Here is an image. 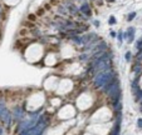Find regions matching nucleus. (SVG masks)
Instances as JSON below:
<instances>
[{
	"label": "nucleus",
	"mask_w": 142,
	"mask_h": 135,
	"mask_svg": "<svg viewBox=\"0 0 142 135\" xmlns=\"http://www.w3.org/2000/svg\"><path fill=\"white\" fill-rule=\"evenodd\" d=\"M116 76V73H114L112 69H108L105 71H101L94 76V80H93V85L97 89H103L107 84H110Z\"/></svg>",
	"instance_id": "1"
},
{
	"label": "nucleus",
	"mask_w": 142,
	"mask_h": 135,
	"mask_svg": "<svg viewBox=\"0 0 142 135\" xmlns=\"http://www.w3.org/2000/svg\"><path fill=\"white\" fill-rule=\"evenodd\" d=\"M121 120H122L121 114H118V118L116 120V125H114L113 130H112V135H119V130H121Z\"/></svg>",
	"instance_id": "2"
},
{
	"label": "nucleus",
	"mask_w": 142,
	"mask_h": 135,
	"mask_svg": "<svg viewBox=\"0 0 142 135\" xmlns=\"http://www.w3.org/2000/svg\"><path fill=\"white\" fill-rule=\"evenodd\" d=\"M123 36H124V38H127L130 43H132V41H133V39H135V28H128L127 31H126V33H123Z\"/></svg>",
	"instance_id": "3"
},
{
	"label": "nucleus",
	"mask_w": 142,
	"mask_h": 135,
	"mask_svg": "<svg viewBox=\"0 0 142 135\" xmlns=\"http://www.w3.org/2000/svg\"><path fill=\"white\" fill-rule=\"evenodd\" d=\"M80 13L82 14H84L86 16H89L91 15V8H89V4L87 3V1H84L83 4L80 5Z\"/></svg>",
	"instance_id": "4"
},
{
	"label": "nucleus",
	"mask_w": 142,
	"mask_h": 135,
	"mask_svg": "<svg viewBox=\"0 0 142 135\" xmlns=\"http://www.w3.org/2000/svg\"><path fill=\"white\" fill-rule=\"evenodd\" d=\"M13 115L16 118V119H20V118H23V110H21V108H19V106H16V108L14 109Z\"/></svg>",
	"instance_id": "5"
},
{
	"label": "nucleus",
	"mask_w": 142,
	"mask_h": 135,
	"mask_svg": "<svg viewBox=\"0 0 142 135\" xmlns=\"http://www.w3.org/2000/svg\"><path fill=\"white\" fill-rule=\"evenodd\" d=\"M72 40H73V41H75V44H78V45H80V44H82V38L73 36V38H72Z\"/></svg>",
	"instance_id": "6"
},
{
	"label": "nucleus",
	"mask_w": 142,
	"mask_h": 135,
	"mask_svg": "<svg viewBox=\"0 0 142 135\" xmlns=\"http://www.w3.org/2000/svg\"><path fill=\"white\" fill-rule=\"evenodd\" d=\"M136 100H137V101H141V103H142V90H140L138 94L136 95Z\"/></svg>",
	"instance_id": "7"
},
{
	"label": "nucleus",
	"mask_w": 142,
	"mask_h": 135,
	"mask_svg": "<svg viewBox=\"0 0 142 135\" xmlns=\"http://www.w3.org/2000/svg\"><path fill=\"white\" fill-rule=\"evenodd\" d=\"M108 24H111V25L116 24V18H114V16H111L110 20H108Z\"/></svg>",
	"instance_id": "8"
},
{
	"label": "nucleus",
	"mask_w": 142,
	"mask_h": 135,
	"mask_svg": "<svg viewBox=\"0 0 142 135\" xmlns=\"http://www.w3.org/2000/svg\"><path fill=\"white\" fill-rule=\"evenodd\" d=\"M135 16H136V13H131L130 15H128V18H127V20L128 21H131L132 19H135Z\"/></svg>",
	"instance_id": "9"
},
{
	"label": "nucleus",
	"mask_w": 142,
	"mask_h": 135,
	"mask_svg": "<svg viewBox=\"0 0 142 135\" xmlns=\"http://www.w3.org/2000/svg\"><path fill=\"white\" fill-rule=\"evenodd\" d=\"M126 60L127 61H131V51H127L126 53Z\"/></svg>",
	"instance_id": "10"
},
{
	"label": "nucleus",
	"mask_w": 142,
	"mask_h": 135,
	"mask_svg": "<svg viewBox=\"0 0 142 135\" xmlns=\"http://www.w3.org/2000/svg\"><path fill=\"white\" fill-rule=\"evenodd\" d=\"M140 70H141V66H140V65H136V66H133V71L138 73Z\"/></svg>",
	"instance_id": "11"
},
{
	"label": "nucleus",
	"mask_w": 142,
	"mask_h": 135,
	"mask_svg": "<svg viewBox=\"0 0 142 135\" xmlns=\"http://www.w3.org/2000/svg\"><path fill=\"white\" fill-rule=\"evenodd\" d=\"M123 39H124V36H123V34H122V33H119V34H118V40H119V41H121V43H122V40H123Z\"/></svg>",
	"instance_id": "12"
},
{
	"label": "nucleus",
	"mask_w": 142,
	"mask_h": 135,
	"mask_svg": "<svg viewBox=\"0 0 142 135\" xmlns=\"http://www.w3.org/2000/svg\"><path fill=\"white\" fill-rule=\"evenodd\" d=\"M93 24H94V26H99V21H98V20H94Z\"/></svg>",
	"instance_id": "13"
},
{
	"label": "nucleus",
	"mask_w": 142,
	"mask_h": 135,
	"mask_svg": "<svg viewBox=\"0 0 142 135\" xmlns=\"http://www.w3.org/2000/svg\"><path fill=\"white\" fill-rule=\"evenodd\" d=\"M110 34H111V36H112V38H114V36L117 35V34H116V31H113V30H112V31H111Z\"/></svg>",
	"instance_id": "14"
},
{
	"label": "nucleus",
	"mask_w": 142,
	"mask_h": 135,
	"mask_svg": "<svg viewBox=\"0 0 142 135\" xmlns=\"http://www.w3.org/2000/svg\"><path fill=\"white\" fill-rule=\"evenodd\" d=\"M137 123H138V126H140V128H142V119H138V121H137Z\"/></svg>",
	"instance_id": "15"
},
{
	"label": "nucleus",
	"mask_w": 142,
	"mask_h": 135,
	"mask_svg": "<svg viewBox=\"0 0 142 135\" xmlns=\"http://www.w3.org/2000/svg\"><path fill=\"white\" fill-rule=\"evenodd\" d=\"M0 135H3V129H0Z\"/></svg>",
	"instance_id": "16"
},
{
	"label": "nucleus",
	"mask_w": 142,
	"mask_h": 135,
	"mask_svg": "<svg viewBox=\"0 0 142 135\" xmlns=\"http://www.w3.org/2000/svg\"><path fill=\"white\" fill-rule=\"evenodd\" d=\"M141 111H142V103H141Z\"/></svg>",
	"instance_id": "17"
},
{
	"label": "nucleus",
	"mask_w": 142,
	"mask_h": 135,
	"mask_svg": "<svg viewBox=\"0 0 142 135\" xmlns=\"http://www.w3.org/2000/svg\"><path fill=\"white\" fill-rule=\"evenodd\" d=\"M141 40H142V39H141Z\"/></svg>",
	"instance_id": "18"
}]
</instances>
